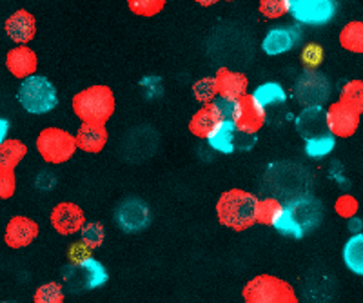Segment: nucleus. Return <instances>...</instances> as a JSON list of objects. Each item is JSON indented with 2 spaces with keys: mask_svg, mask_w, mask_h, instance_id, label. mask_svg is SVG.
Listing matches in <instances>:
<instances>
[{
  "mask_svg": "<svg viewBox=\"0 0 363 303\" xmlns=\"http://www.w3.org/2000/svg\"><path fill=\"white\" fill-rule=\"evenodd\" d=\"M256 198L252 193L244 189L225 191L216 202V216L218 222L233 231H245L256 224Z\"/></svg>",
  "mask_w": 363,
  "mask_h": 303,
  "instance_id": "obj_1",
  "label": "nucleus"
},
{
  "mask_svg": "<svg viewBox=\"0 0 363 303\" xmlns=\"http://www.w3.org/2000/svg\"><path fill=\"white\" fill-rule=\"evenodd\" d=\"M73 111L82 122L106 124L115 113L116 102L111 88L108 86H91L73 96Z\"/></svg>",
  "mask_w": 363,
  "mask_h": 303,
  "instance_id": "obj_2",
  "label": "nucleus"
},
{
  "mask_svg": "<svg viewBox=\"0 0 363 303\" xmlns=\"http://www.w3.org/2000/svg\"><path fill=\"white\" fill-rule=\"evenodd\" d=\"M242 296L247 303H296L298 296L293 285L285 280L272 276V274H260L245 283Z\"/></svg>",
  "mask_w": 363,
  "mask_h": 303,
  "instance_id": "obj_3",
  "label": "nucleus"
},
{
  "mask_svg": "<svg viewBox=\"0 0 363 303\" xmlns=\"http://www.w3.org/2000/svg\"><path fill=\"white\" fill-rule=\"evenodd\" d=\"M17 96L22 108L31 115H45L58 104L57 88L40 75H31L22 80Z\"/></svg>",
  "mask_w": 363,
  "mask_h": 303,
  "instance_id": "obj_4",
  "label": "nucleus"
},
{
  "mask_svg": "<svg viewBox=\"0 0 363 303\" xmlns=\"http://www.w3.org/2000/svg\"><path fill=\"white\" fill-rule=\"evenodd\" d=\"M38 154L48 164H66L79 149L77 138L60 127H45L37 137Z\"/></svg>",
  "mask_w": 363,
  "mask_h": 303,
  "instance_id": "obj_5",
  "label": "nucleus"
},
{
  "mask_svg": "<svg viewBox=\"0 0 363 303\" xmlns=\"http://www.w3.org/2000/svg\"><path fill=\"white\" fill-rule=\"evenodd\" d=\"M265 120H267L265 105H262L255 95L240 96L235 102L233 122H235L238 133L256 135L264 127Z\"/></svg>",
  "mask_w": 363,
  "mask_h": 303,
  "instance_id": "obj_6",
  "label": "nucleus"
},
{
  "mask_svg": "<svg viewBox=\"0 0 363 303\" xmlns=\"http://www.w3.org/2000/svg\"><path fill=\"white\" fill-rule=\"evenodd\" d=\"M287 4L291 15L303 24H327L336 13L335 0H287Z\"/></svg>",
  "mask_w": 363,
  "mask_h": 303,
  "instance_id": "obj_7",
  "label": "nucleus"
},
{
  "mask_svg": "<svg viewBox=\"0 0 363 303\" xmlns=\"http://www.w3.org/2000/svg\"><path fill=\"white\" fill-rule=\"evenodd\" d=\"M359 115L356 109L347 105L343 100H338L327 108V125L336 138H349L359 127Z\"/></svg>",
  "mask_w": 363,
  "mask_h": 303,
  "instance_id": "obj_8",
  "label": "nucleus"
},
{
  "mask_svg": "<svg viewBox=\"0 0 363 303\" xmlns=\"http://www.w3.org/2000/svg\"><path fill=\"white\" fill-rule=\"evenodd\" d=\"M51 225L58 234L71 236V234L82 231L86 225V215L82 209L73 202H60L51 211Z\"/></svg>",
  "mask_w": 363,
  "mask_h": 303,
  "instance_id": "obj_9",
  "label": "nucleus"
},
{
  "mask_svg": "<svg viewBox=\"0 0 363 303\" xmlns=\"http://www.w3.org/2000/svg\"><path fill=\"white\" fill-rule=\"evenodd\" d=\"M38 236V224L28 216H13L6 225L4 241L11 249H22Z\"/></svg>",
  "mask_w": 363,
  "mask_h": 303,
  "instance_id": "obj_10",
  "label": "nucleus"
},
{
  "mask_svg": "<svg viewBox=\"0 0 363 303\" xmlns=\"http://www.w3.org/2000/svg\"><path fill=\"white\" fill-rule=\"evenodd\" d=\"M38 66L37 53L33 50H29L26 44H21L18 47H13L11 51H8V57H6V67L11 73L13 76L24 80L28 76L35 75Z\"/></svg>",
  "mask_w": 363,
  "mask_h": 303,
  "instance_id": "obj_11",
  "label": "nucleus"
},
{
  "mask_svg": "<svg viewBox=\"0 0 363 303\" xmlns=\"http://www.w3.org/2000/svg\"><path fill=\"white\" fill-rule=\"evenodd\" d=\"M6 33L11 38L15 44H28L29 40H33L35 31H37V22L35 17L26 9H18L6 21Z\"/></svg>",
  "mask_w": 363,
  "mask_h": 303,
  "instance_id": "obj_12",
  "label": "nucleus"
},
{
  "mask_svg": "<svg viewBox=\"0 0 363 303\" xmlns=\"http://www.w3.org/2000/svg\"><path fill=\"white\" fill-rule=\"evenodd\" d=\"M222 113L216 108L215 102H207L193 115L189 122V131L196 138H206L207 140V137L222 124Z\"/></svg>",
  "mask_w": 363,
  "mask_h": 303,
  "instance_id": "obj_13",
  "label": "nucleus"
},
{
  "mask_svg": "<svg viewBox=\"0 0 363 303\" xmlns=\"http://www.w3.org/2000/svg\"><path fill=\"white\" fill-rule=\"evenodd\" d=\"M116 220H118V225L124 231H129V233L140 231L149 222L147 205L140 200H128V202L120 205L118 212H116Z\"/></svg>",
  "mask_w": 363,
  "mask_h": 303,
  "instance_id": "obj_14",
  "label": "nucleus"
},
{
  "mask_svg": "<svg viewBox=\"0 0 363 303\" xmlns=\"http://www.w3.org/2000/svg\"><path fill=\"white\" fill-rule=\"evenodd\" d=\"M216 88H218V96L229 100H238L240 96L247 95L249 80L244 73H235V71L222 67L216 71L215 75Z\"/></svg>",
  "mask_w": 363,
  "mask_h": 303,
  "instance_id": "obj_15",
  "label": "nucleus"
},
{
  "mask_svg": "<svg viewBox=\"0 0 363 303\" xmlns=\"http://www.w3.org/2000/svg\"><path fill=\"white\" fill-rule=\"evenodd\" d=\"M79 149L86 153H100L108 144V131L106 124H93V122H82L74 135Z\"/></svg>",
  "mask_w": 363,
  "mask_h": 303,
  "instance_id": "obj_16",
  "label": "nucleus"
},
{
  "mask_svg": "<svg viewBox=\"0 0 363 303\" xmlns=\"http://www.w3.org/2000/svg\"><path fill=\"white\" fill-rule=\"evenodd\" d=\"M296 127L303 135V138H313L330 133L329 125H327V109H323L322 105H309L298 117Z\"/></svg>",
  "mask_w": 363,
  "mask_h": 303,
  "instance_id": "obj_17",
  "label": "nucleus"
},
{
  "mask_svg": "<svg viewBox=\"0 0 363 303\" xmlns=\"http://www.w3.org/2000/svg\"><path fill=\"white\" fill-rule=\"evenodd\" d=\"M296 38V33H294L293 30H287V28H274V30L269 31L267 37L262 42V50H264V53H267L269 57H278V55L291 51V47L294 46Z\"/></svg>",
  "mask_w": 363,
  "mask_h": 303,
  "instance_id": "obj_18",
  "label": "nucleus"
},
{
  "mask_svg": "<svg viewBox=\"0 0 363 303\" xmlns=\"http://www.w3.org/2000/svg\"><path fill=\"white\" fill-rule=\"evenodd\" d=\"M316 89L329 91V84H325V80L322 79V75L309 73V75H306V79H301V82L298 84L296 96H300V100L303 102V104L320 105V102H323L327 93L316 91Z\"/></svg>",
  "mask_w": 363,
  "mask_h": 303,
  "instance_id": "obj_19",
  "label": "nucleus"
},
{
  "mask_svg": "<svg viewBox=\"0 0 363 303\" xmlns=\"http://www.w3.org/2000/svg\"><path fill=\"white\" fill-rule=\"evenodd\" d=\"M73 270L79 274V282H82V289H96V287L104 285L108 280V273L104 269L102 263L99 260L87 258L84 262L74 263Z\"/></svg>",
  "mask_w": 363,
  "mask_h": 303,
  "instance_id": "obj_20",
  "label": "nucleus"
},
{
  "mask_svg": "<svg viewBox=\"0 0 363 303\" xmlns=\"http://www.w3.org/2000/svg\"><path fill=\"white\" fill-rule=\"evenodd\" d=\"M238 133L235 122L233 120H222V124L207 137L211 149L218 151V153L231 154L235 151V137Z\"/></svg>",
  "mask_w": 363,
  "mask_h": 303,
  "instance_id": "obj_21",
  "label": "nucleus"
},
{
  "mask_svg": "<svg viewBox=\"0 0 363 303\" xmlns=\"http://www.w3.org/2000/svg\"><path fill=\"white\" fill-rule=\"evenodd\" d=\"M343 262L351 273L363 276V233L352 234L343 245Z\"/></svg>",
  "mask_w": 363,
  "mask_h": 303,
  "instance_id": "obj_22",
  "label": "nucleus"
},
{
  "mask_svg": "<svg viewBox=\"0 0 363 303\" xmlns=\"http://www.w3.org/2000/svg\"><path fill=\"white\" fill-rule=\"evenodd\" d=\"M340 44L351 53L363 55V22L352 21L340 31Z\"/></svg>",
  "mask_w": 363,
  "mask_h": 303,
  "instance_id": "obj_23",
  "label": "nucleus"
},
{
  "mask_svg": "<svg viewBox=\"0 0 363 303\" xmlns=\"http://www.w3.org/2000/svg\"><path fill=\"white\" fill-rule=\"evenodd\" d=\"M26 154H28V147L21 140H15V138L4 140L0 144V166L15 169Z\"/></svg>",
  "mask_w": 363,
  "mask_h": 303,
  "instance_id": "obj_24",
  "label": "nucleus"
},
{
  "mask_svg": "<svg viewBox=\"0 0 363 303\" xmlns=\"http://www.w3.org/2000/svg\"><path fill=\"white\" fill-rule=\"evenodd\" d=\"M284 205L277 198H258L256 204V224L260 225H274V222L280 218Z\"/></svg>",
  "mask_w": 363,
  "mask_h": 303,
  "instance_id": "obj_25",
  "label": "nucleus"
},
{
  "mask_svg": "<svg viewBox=\"0 0 363 303\" xmlns=\"http://www.w3.org/2000/svg\"><path fill=\"white\" fill-rule=\"evenodd\" d=\"M272 227L277 229L278 233L285 234V236H291V238H301L303 236V233H306V229H303L301 222L298 220L296 216H294V212L291 211V207H284L280 218L274 222V225H272Z\"/></svg>",
  "mask_w": 363,
  "mask_h": 303,
  "instance_id": "obj_26",
  "label": "nucleus"
},
{
  "mask_svg": "<svg viewBox=\"0 0 363 303\" xmlns=\"http://www.w3.org/2000/svg\"><path fill=\"white\" fill-rule=\"evenodd\" d=\"M336 137L333 133L320 135V137L306 138V153L311 158H323L335 149Z\"/></svg>",
  "mask_w": 363,
  "mask_h": 303,
  "instance_id": "obj_27",
  "label": "nucleus"
},
{
  "mask_svg": "<svg viewBox=\"0 0 363 303\" xmlns=\"http://www.w3.org/2000/svg\"><path fill=\"white\" fill-rule=\"evenodd\" d=\"M256 96V100L260 102L262 105H274V104H284L285 102V91L281 88L280 84L277 82H267V84H262L256 88V91L252 93Z\"/></svg>",
  "mask_w": 363,
  "mask_h": 303,
  "instance_id": "obj_28",
  "label": "nucleus"
},
{
  "mask_svg": "<svg viewBox=\"0 0 363 303\" xmlns=\"http://www.w3.org/2000/svg\"><path fill=\"white\" fill-rule=\"evenodd\" d=\"M340 100H343L347 105H351L352 109H356V111L362 115L363 113V80H349V82L343 86Z\"/></svg>",
  "mask_w": 363,
  "mask_h": 303,
  "instance_id": "obj_29",
  "label": "nucleus"
},
{
  "mask_svg": "<svg viewBox=\"0 0 363 303\" xmlns=\"http://www.w3.org/2000/svg\"><path fill=\"white\" fill-rule=\"evenodd\" d=\"M193 95L194 98L207 104V102H215V98L218 96V88H216L215 76H206V79H200L199 82L193 86Z\"/></svg>",
  "mask_w": 363,
  "mask_h": 303,
  "instance_id": "obj_30",
  "label": "nucleus"
},
{
  "mask_svg": "<svg viewBox=\"0 0 363 303\" xmlns=\"http://www.w3.org/2000/svg\"><path fill=\"white\" fill-rule=\"evenodd\" d=\"M128 6L138 17H155L164 9L165 0H128Z\"/></svg>",
  "mask_w": 363,
  "mask_h": 303,
  "instance_id": "obj_31",
  "label": "nucleus"
},
{
  "mask_svg": "<svg viewBox=\"0 0 363 303\" xmlns=\"http://www.w3.org/2000/svg\"><path fill=\"white\" fill-rule=\"evenodd\" d=\"M35 302L38 303H60L64 302V291L60 283L51 282L45 283V285L38 287L37 292H35Z\"/></svg>",
  "mask_w": 363,
  "mask_h": 303,
  "instance_id": "obj_32",
  "label": "nucleus"
},
{
  "mask_svg": "<svg viewBox=\"0 0 363 303\" xmlns=\"http://www.w3.org/2000/svg\"><path fill=\"white\" fill-rule=\"evenodd\" d=\"M260 13L265 18H281L289 13L287 0H260Z\"/></svg>",
  "mask_w": 363,
  "mask_h": 303,
  "instance_id": "obj_33",
  "label": "nucleus"
},
{
  "mask_svg": "<svg viewBox=\"0 0 363 303\" xmlns=\"http://www.w3.org/2000/svg\"><path fill=\"white\" fill-rule=\"evenodd\" d=\"M15 187H17V180L11 167L0 166V200L11 198Z\"/></svg>",
  "mask_w": 363,
  "mask_h": 303,
  "instance_id": "obj_34",
  "label": "nucleus"
},
{
  "mask_svg": "<svg viewBox=\"0 0 363 303\" xmlns=\"http://www.w3.org/2000/svg\"><path fill=\"white\" fill-rule=\"evenodd\" d=\"M358 209H359L358 200L351 195H342L338 200H336V204H335V211L338 212V216H342V218H349V220H351L352 216L358 212Z\"/></svg>",
  "mask_w": 363,
  "mask_h": 303,
  "instance_id": "obj_35",
  "label": "nucleus"
},
{
  "mask_svg": "<svg viewBox=\"0 0 363 303\" xmlns=\"http://www.w3.org/2000/svg\"><path fill=\"white\" fill-rule=\"evenodd\" d=\"M82 241L91 249L100 247L104 241V227L100 224H86L82 227Z\"/></svg>",
  "mask_w": 363,
  "mask_h": 303,
  "instance_id": "obj_36",
  "label": "nucleus"
},
{
  "mask_svg": "<svg viewBox=\"0 0 363 303\" xmlns=\"http://www.w3.org/2000/svg\"><path fill=\"white\" fill-rule=\"evenodd\" d=\"M323 60V50L320 44H309L306 46V50L301 51V62L306 64L309 69H314L322 64Z\"/></svg>",
  "mask_w": 363,
  "mask_h": 303,
  "instance_id": "obj_37",
  "label": "nucleus"
},
{
  "mask_svg": "<svg viewBox=\"0 0 363 303\" xmlns=\"http://www.w3.org/2000/svg\"><path fill=\"white\" fill-rule=\"evenodd\" d=\"M235 102H236V100L223 98V96H218V98H215V104H216V108L220 109V113H222L223 120H233V111H235Z\"/></svg>",
  "mask_w": 363,
  "mask_h": 303,
  "instance_id": "obj_38",
  "label": "nucleus"
},
{
  "mask_svg": "<svg viewBox=\"0 0 363 303\" xmlns=\"http://www.w3.org/2000/svg\"><path fill=\"white\" fill-rule=\"evenodd\" d=\"M89 251H91L89 245H86L84 241H80V244H74L73 247H71L69 258L73 260L74 263H80V262H84V260H87V258H89Z\"/></svg>",
  "mask_w": 363,
  "mask_h": 303,
  "instance_id": "obj_39",
  "label": "nucleus"
},
{
  "mask_svg": "<svg viewBox=\"0 0 363 303\" xmlns=\"http://www.w3.org/2000/svg\"><path fill=\"white\" fill-rule=\"evenodd\" d=\"M8 131H9L8 120L0 118V144H2L4 140H8Z\"/></svg>",
  "mask_w": 363,
  "mask_h": 303,
  "instance_id": "obj_40",
  "label": "nucleus"
},
{
  "mask_svg": "<svg viewBox=\"0 0 363 303\" xmlns=\"http://www.w3.org/2000/svg\"><path fill=\"white\" fill-rule=\"evenodd\" d=\"M194 2H196V4H200V6H213V4H216V2H218V0H194Z\"/></svg>",
  "mask_w": 363,
  "mask_h": 303,
  "instance_id": "obj_41",
  "label": "nucleus"
},
{
  "mask_svg": "<svg viewBox=\"0 0 363 303\" xmlns=\"http://www.w3.org/2000/svg\"><path fill=\"white\" fill-rule=\"evenodd\" d=\"M227 2H233V0H227Z\"/></svg>",
  "mask_w": 363,
  "mask_h": 303,
  "instance_id": "obj_42",
  "label": "nucleus"
}]
</instances>
